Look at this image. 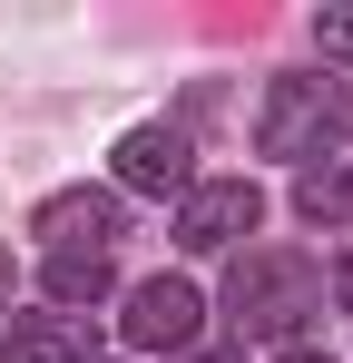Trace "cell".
I'll return each instance as SVG.
<instances>
[{"label":"cell","mask_w":353,"mask_h":363,"mask_svg":"<svg viewBox=\"0 0 353 363\" xmlns=\"http://www.w3.org/2000/svg\"><path fill=\"white\" fill-rule=\"evenodd\" d=\"M226 314H235V334H294L304 314H324V265L294 245H255L226 275Z\"/></svg>","instance_id":"obj_1"},{"label":"cell","mask_w":353,"mask_h":363,"mask_svg":"<svg viewBox=\"0 0 353 363\" xmlns=\"http://www.w3.org/2000/svg\"><path fill=\"white\" fill-rule=\"evenodd\" d=\"M255 226H265L255 177H196L186 196H176V245H186V255H226V245L255 236Z\"/></svg>","instance_id":"obj_2"},{"label":"cell","mask_w":353,"mask_h":363,"mask_svg":"<svg viewBox=\"0 0 353 363\" xmlns=\"http://www.w3.org/2000/svg\"><path fill=\"white\" fill-rule=\"evenodd\" d=\"M324 138H334L324 79H275L265 89V118H255V147L265 157H324Z\"/></svg>","instance_id":"obj_3"},{"label":"cell","mask_w":353,"mask_h":363,"mask_svg":"<svg viewBox=\"0 0 353 363\" xmlns=\"http://www.w3.org/2000/svg\"><path fill=\"white\" fill-rule=\"evenodd\" d=\"M118 186H138V196H186L196 186V138L176 118H147L118 138Z\"/></svg>","instance_id":"obj_4"},{"label":"cell","mask_w":353,"mask_h":363,"mask_svg":"<svg viewBox=\"0 0 353 363\" xmlns=\"http://www.w3.org/2000/svg\"><path fill=\"white\" fill-rule=\"evenodd\" d=\"M196 285L186 275H147V285H128V314H118V334L138 344V354H176V344H196Z\"/></svg>","instance_id":"obj_5"},{"label":"cell","mask_w":353,"mask_h":363,"mask_svg":"<svg viewBox=\"0 0 353 363\" xmlns=\"http://www.w3.org/2000/svg\"><path fill=\"white\" fill-rule=\"evenodd\" d=\"M40 236H50V255H108L128 236V206H118V186H59L40 206Z\"/></svg>","instance_id":"obj_6"},{"label":"cell","mask_w":353,"mask_h":363,"mask_svg":"<svg viewBox=\"0 0 353 363\" xmlns=\"http://www.w3.org/2000/svg\"><path fill=\"white\" fill-rule=\"evenodd\" d=\"M0 354L10 363H89L99 354V324H89V314H20V324L0 334Z\"/></svg>","instance_id":"obj_7"},{"label":"cell","mask_w":353,"mask_h":363,"mask_svg":"<svg viewBox=\"0 0 353 363\" xmlns=\"http://www.w3.org/2000/svg\"><path fill=\"white\" fill-rule=\"evenodd\" d=\"M294 206L314 226H353V167H304L294 177Z\"/></svg>","instance_id":"obj_8"},{"label":"cell","mask_w":353,"mask_h":363,"mask_svg":"<svg viewBox=\"0 0 353 363\" xmlns=\"http://www.w3.org/2000/svg\"><path fill=\"white\" fill-rule=\"evenodd\" d=\"M40 285H50V295L79 314V304H99V295H108V255H50V275H40Z\"/></svg>","instance_id":"obj_9"},{"label":"cell","mask_w":353,"mask_h":363,"mask_svg":"<svg viewBox=\"0 0 353 363\" xmlns=\"http://www.w3.org/2000/svg\"><path fill=\"white\" fill-rule=\"evenodd\" d=\"M314 50L324 60H353V10H314Z\"/></svg>","instance_id":"obj_10"},{"label":"cell","mask_w":353,"mask_h":363,"mask_svg":"<svg viewBox=\"0 0 353 363\" xmlns=\"http://www.w3.org/2000/svg\"><path fill=\"white\" fill-rule=\"evenodd\" d=\"M334 304H344V314H353V255H344V265H334Z\"/></svg>","instance_id":"obj_11"},{"label":"cell","mask_w":353,"mask_h":363,"mask_svg":"<svg viewBox=\"0 0 353 363\" xmlns=\"http://www.w3.org/2000/svg\"><path fill=\"white\" fill-rule=\"evenodd\" d=\"M10 285H20V265H10V245H0V314H10Z\"/></svg>","instance_id":"obj_12"},{"label":"cell","mask_w":353,"mask_h":363,"mask_svg":"<svg viewBox=\"0 0 353 363\" xmlns=\"http://www.w3.org/2000/svg\"><path fill=\"white\" fill-rule=\"evenodd\" d=\"M275 363H334V354H314V344H285V354H275Z\"/></svg>","instance_id":"obj_13"},{"label":"cell","mask_w":353,"mask_h":363,"mask_svg":"<svg viewBox=\"0 0 353 363\" xmlns=\"http://www.w3.org/2000/svg\"><path fill=\"white\" fill-rule=\"evenodd\" d=\"M196 363H245V354H226V344H216V354H196Z\"/></svg>","instance_id":"obj_14"}]
</instances>
